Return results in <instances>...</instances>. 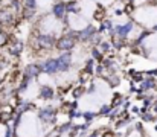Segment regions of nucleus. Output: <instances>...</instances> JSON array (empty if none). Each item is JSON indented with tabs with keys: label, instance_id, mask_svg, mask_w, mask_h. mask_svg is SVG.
<instances>
[{
	"label": "nucleus",
	"instance_id": "30",
	"mask_svg": "<svg viewBox=\"0 0 157 137\" xmlns=\"http://www.w3.org/2000/svg\"><path fill=\"white\" fill-rule=\"evenodd\" d=\"M148 75H151V76H157V69H156V70H151V72H148Z\"/></svg>",
	"mask_w": 157,
	"mask_h": 137
},
{
	"label": "nucleus",
	"instance_id": "20",
	"mask_svg": "<svg viewBox=\"0 0 157 137\" xmlns=\"http://www.w3.org/2000/svg\"><path fill=\"white\" fill-rule=\"evenodd\" d=\"M86 70L90 72V73L95 72V59H93V58H90V59L87 61V64H86Z\"/></svg>",
	"mask_w": 157,
	"mask_h": 137
},
{
	"label": "nucleus",
	"instance_id": "4",
	"mask_svg": "<svg viewBox=\"0 0 157 137\" xmlns=\"http://www.w3.org/2000/svg\"><path fill=\"white\" fill-rule=\"evenodd\" d=\"M38 117H40V120L43 124H55V108L52 105L43 107L38 111Z\"/></svg>",
	"mask_w": 157,
	"mask_h": 137
},
{
	"label": "nucleus",
	"instance_id": "8",
	"mask_svg": "<svg viewBox=\"0 0 157 137\" xmlns=\"http://www.w3.org/2000/svg\"><path fill=\"white\" fill-rule=\"evenodd\" d=\"M40 67H41V72H44V73H48V75H53V73L58 72V64H56V59H55V58L44 61Z\"/></svg>",
	"mask_w": 157,
	"mask_h": 137
},
{
	"label": "nucleus",
	"instance_id": "34",
	"mask_svg": "<svg viewBox=\"0 0 157 137\" xmlns=\"http://www.w3.org/2000/svg\"><path fill=\"white\" fill-rule=\"evenodd\" d=\"M156 104H157V96H156Z\"/></svg>",
	"mask_w": 157,
	"mask_h": 137
},
{
	"label": "nucleus",
	"instance_id": "16",
	"mask_svg": "<svg viewBox=\"0 0 157 137\" xmlns=\"http://www.w3.org/2000/svg\"><path fill=\"white\" fill-rule=\"evenodd\" d=\"M107 81L110 82L111 87H116V86L121 82V78H119V75H116V73L113 72V75H108V76H107Z\"/></svg>",
	"mask_w": 157,
	"mask_h": 137
},
{
	"label": "nucleus",
	"instance_id": "7",
	"mask_svg": "<svg viewBox=\"0 0 157 137\" xmlns=\"http://www.w3.org/2000/svg\"><path fill=\"white\" fill-rule=\"evenodd\" d=\"M95 32H96V29H95L92 25H87L84 29L78 31V37H76V40H78V41H84V43H86V41H90Z\"/></svg>",
	"mask_w": 157,
	"mask_h": 137
},
{
	"label": "nucleus",
	"instance_id": "12",
	"mask_svg": "<svg viewBox=\"0 0 157 137\" xmlns=\"http://www.w3.org/2000/svg\"><path fill=\"white\" fill-rule=\"evenodd\" d=\"M53 94H55V93H53V90L49 86H43V87L40 89V97H41V99H48V101H49V99H53Z\"/></svg>",
	"mask_w": 157,
	"mask_h": 137
},
{
	"label": "nucleus",
	"instance_id": "23",
	"mask_svg": "<svg viewBox=\"0 0 157 137\" xmlns=\"http://www.w3.org/2000/svg\"><path fill=\"white\" fill-rule=\"evenodd\" d=\"M122 101H124V99H122L121 94H114V99H113V102H111V107H117V105L121 107Z\"/></svg>",
	"mask_w": 157,
	"mask_h": 137
},
{
	"label": "nucleus",
	"instance_id": "24",
	"mask_svg": "<svg viewBox=\"0 0 157 137\" xmlns=\"http://www.w3.org/2000/svg\"><path fill=\"white\" fill-rule=\"evenodd\" d=\"M111 105H102V108L99 110V114L101 116H105V114H110V111H111Z\"/></svg>",
	"mask_w": 157,
	"mask_h": 137
},
{
	"label": "nucleus",
	"instance_id": "13",
	"mask_svg": "<svg viewBox=\"0 0 157 137\" xmlns=\"http://www.w3.org/2000/svg\"><path fill=\"white\" fill-rule=\"evenodd\" d=\"M66 6H67V14L69 12L70 14H79L81 12V8H79V5H78L76 0H72V2L66 3Z\"/></svg>",
	"mask_w": 157,
	"mask_h": 137
},
{
	"label": "nucleus",
	"instance_id": "28",
	"mask_svg": "<svg viewBox=\"0 0 157 137\" xmlns=\"http://www.w3.org/2000/svg\"><path fill=\"white\" fill-rule=\"evenodd\" d=\"M61 134H63V133H61V130H59V127H58L56 130H53V133L49 134V137H59Z\"/></svg>",
	"mask_w": 157,
	"mask_h": 137
},
{
	"label": "nucleus",
	"instance_id": "3",
	"mask_svg": "<svg viewBox=\"0 0 157 137\" xmlns=\"http://www.w3.org/2000/svg\"><path fill=\"white\" fill-rule=\"evenodd\" d=\"M52 15L55 20H63L64 23H67V6L64 2H56L52 6Z\"/></svg>",
	"mask_w": 157,
	"mask_h": 137
},
{
	"label": "nucleus",
	"instance_id": "10",
	"mask_svg": "<svg viewBox=\"0 0 157 137\" xmlns=\"http://www.w3.org/2000/svg\"><path fill=\"white\" fill-rule=\"evenodd\" d=\"M14 21V14L11 9L2 8L0 9V25H9Z\"/></svg>",
	"mask_w": 157,
	"mask_h": 137
},
{
	"label": "nucleus",
	"instance_id": "5",
	"mask_svg": "<svg viewBox=\"0 0 157 137\" xmlns=\"http://www.w3.org/2000/svg\"><path fill=\"white\" fill-rule=\"evenodd\" d=\"M56 64H58V72H67L72 66V53L70 52H63L56 58Z\"/></svg>",
	"mask_w": 157,
	"mask_h": 137
},
{
	"label": "nucleus",
	"instance_id": "21",
	"mask_svg": "<svg viewBox=\"0 0 157 137\" xmlns=\"http://www.w3.org/2000/svg\"><path fill=\"white\" fill-rule=\"evenodd\" d=\"M142 119H144V120H147V122H153L156 117H154V114H153V113H148V110H147V111H144V113H142Z\"/></svg>",
	"mask_w": 157,
	"mask_h": 137
},
{
	"label": "nucleus",
	"instance_id": "26",
	"mask_svg": "<svg viewBox=\"0 0 157 137\" xmlns=\"http://www.w3.org/2000/svg\"><path fill=\"white\" fill-rule=\"evenodd\" d=\"M84 91H86V90H84L82 87H78L76 90H73V97H75V99H78V97H81Z\"/></svg>",
	"mask_w": 157,
	"mask_h": 137
},
{
	"label": "nucleus",
	"instance_id": "29",
	"mask_svg": "<svg viewBox=\"0 0 157 137\" xmlns=\"http://www.w3.org/2000/svg\"><path fill=\"white\" fill-rule=\"evenodd\" d=\"M114 14H116V15H122V14H125V12H124L122 9H116V11H114Z\"/></svg>",
	"mask_w": 157,
	"mask_h": 137
},
{
	"label": "nucleus",
	"instance_id": "18",
	"mask_svg": "<svg viewBox=\"0 0 157 137\" xmlns=\"http://www.w3.org/2000/svg\"><path fill=\"white\" fill-rule=\"evenodd\" d=\"M130 75H131V79H133L134 82H140L142 78H144V73H142V72H134V70H131Z\"/></svg>",
	"mask_w": 157,
	"mask_h": 137
},
{
	"label": "nucleus",
	"instance_id": "19",
	"mask_svg": "<svg viewBox=\"0 0 157 137\" xmlns=\"http://www.w3.org/2000/svg\"><path fill=\"white\" fill-rule=\"evenodd\" d=\"M8 41H9V35H8L6 32L0 31V47L6 46V44H8Z\"/></svg>",
	"mask_w": 157,
	"mask_h": 137
},
{
	"label": "nucleus",
	"instance_id": "25",
	"mask_svg": "<svg viewBox=\"0 0 157 137\" xmlns=\"http://www.w3.org/2000/svg\"><path fill=\"white\" fill-rule=\"evenodd\" d=\"M150 34H151L150 31H144V32H142V34L139 35V38L136 40V44H140V41H142V40H145V38H147V37H148Z\"/></svg>",
	"mask_w": 157,
	"mask_h": 137
},
{
	"label": "nucleus",
	"instance_id": "1",
	"mask_svg": "<svg viewBox=\"0 0 157 137\" xmlns=\"http://www.w3.org/2000/svg\"><path fill=\"white\" fill-rule=\"evenodd\" d=\"M76 37H78V31H72V29L67 31L61 38H58L55 41V49H58L61 52H70L78 41Z\"/></svg>",
	"mask_w": 157,
	"mask_h": 137
},
{
	"label": "nucleus",
	"instance_id": "27",
	"mask_svg": "<svg viewBox=\"0 0 157 137\" xmlns=\"http://www.w3.org/2000/svg\"><path fill=\"white\" fill-rule=\"evenodd\" d=\"M95 116H96L95 113H82V117H84L87 122H92V120L95 119Z\"/></svg>",
	"mask_w": 157,
	"mask_h": 137
},
{
	"label": "nucleus",
	"instance_id": "6",
	"mask_svg": "<svg viewBox=\"0 0 157 137\" xmlns=\"http://www.w3.org/2000/svg\"><path fill=\"white\" fill-rule=\"evenodd\" d=\"M133 28H134V23H133V21H127L125 25H117V26H114L111 32L125 40V38L128 37V34H131ZM111 32H110V34H111Z\"/></svg>",
	"mask_w": 157,
	"mask_h": 137
},
{
	"label": "nucleus",
	"instance_id": "14",
	"mask_svg": "<svg viewBox=\"0 0 157 137\" xmlns=\"http://www.w3.org/2000/svg\"><path fill=\"white\" fill-rule=\"evenodd\" d=\"M21 50H23V43H20V41H15L14 44L9 46V53L11 55H20Z\"/></svg>",
	"mask_w": 157,
	"mask_h": 137
},
{
	"label": "nucleus",
	"instance_id": "32",
	"mask_svg": "<svg viewBox=\"0 0 157 137\" xmlns=\"http://www.w3.org/2000/svg\"><path fill=\"white\" fill-rule=\"evenodd\" d=\"M153 29H154V31L157 32V25H154V26H153Z\"/></svg>",
	"mask_w": 157,
	"mask_h": 137
},
{
	"label": "nucleus",
	"instance_id": "33",
	"mask_svg": "<svg viewBox=\"0 0 157 137\" xmlns=\"http://www.w3.org/2000/svg\"><path fill=\"white\" fill-rule=\"evenodd\" d=\"M9 2H18V0H9Z\"/></svg>",
	"mask_w": 157,
	"mask_h": 137
},
{
	"label": "nucleus",
	"instance_id": "15",
	"mask_svg": "<svg viewBox=\"0 0 157 137\" xmlns=\"http://www.w3.org/2000/svg\"><path fill=\"white\" fill-rule=\"evenodd\" d=\"M92 56H93V59L95 61H102L104 59V53L95 46V47H92Z\"/></svg>",
	"mask_w": 157,
	"mask_h": 137
},
{
	"label": "nucleus",
	"instance_id": "17",
	"mask_svg": "<svg viewBox=\"0 0 157 137\" xmlns=\"http://www.w3.org/2000/svg\"><path fill=\"white\" fill-rule=\"evenodd\" d=\"M96 47H98L102 53H105V52H108V50L111 49V41H104V40H101L99 44L96 46Z\"/></svg>",
	"mask_w": 157,
	"mask_h": 137
},
{
	"label": "nucleus",
	"instance_id": "22",
	"mask_svg": "<svg viewBox=\"0 0 157 137\" xmlns=\"http://www.w3.org/2000/svg\"><path fill=\"white\" fill-rule=\"evenodd\" d=\"M92 75H93V73H90V72H87V70L84 69V72H82V73H81V76H79L81 82H82V84H84V82H87V79H89Z\"/></svg>",
	"mask_w": 157,
	"mask_h": 137
},
{
	"label": "nucleus",
	"instance_id": "11",
	"mask_svg": "<svg viewBox=\"0 0 157 137\" xmlns=\"http://www.w3.org/2000/svg\"><path fill=\"white\" fill-rule=\"evenodd\" d=\"M156 87V78L154 76H148V78H142L140 81V91H148Z\"/></svg>",
	"mask_w": 157,
	"mask_h": 137
},
{
	"label": "nucleus",
	"instance_id": "35",
	"mask_svg": "<svg viewBox=\"0 0 157 137\" xmlns=\"http://www.w3.org/2000/svg\"><path fill=\"white\" fill-rule=\"evenodd\" d=\"M0 31H2V28H0Z\"/></svg>",
	"mask_w": 157,
	"mask_h": 137
},
{
	"label": "nucleus",
	"instance_id": "31",
	"mask_svg": "<svg viewBox=\"0 0 157 137\" xmlns=\"http://www.w3.org/2000/svg\"><path fill=\"white\" fill-rule=\"evenodd\" d=\"M98 136H99V131H95V133H93L90 137H98Z\"/></svg>",
	"mask_w": 157,
	"mask_h": 137
},
{
	"label": "nucleus",
	"instance_id": "9",
	"mask_svg": "<svg viewBox=\"0 0 157 137\" xmlns=\"http://www.w3.org/2000/svg\"><path fill=\"white\" fill-rule=\"evenodd\" d=\"M40 73H41V67H40L38 64H29V66H26V69H25V72H23V76H28V78L34 79V78H37Z\"/></svg>",
	"mask_w": 157,
	"mask_h": 137
},
{
	"label": "nucleus",
	"instance_id": "2",
	"mask_svg": "<svg viewBox=\"0 0 157 137\" xmlns=\"http://www.w3.org/2000/svg\"><path fill=\"white\" fill-rule=\"evenodd\" d=\"M55 37L51 35V34H38L37 35V46L43 50H49L55 47Z\"/></svg>",
	"mask_w": 157,
	"mask_h": 137
}]
</instances>
